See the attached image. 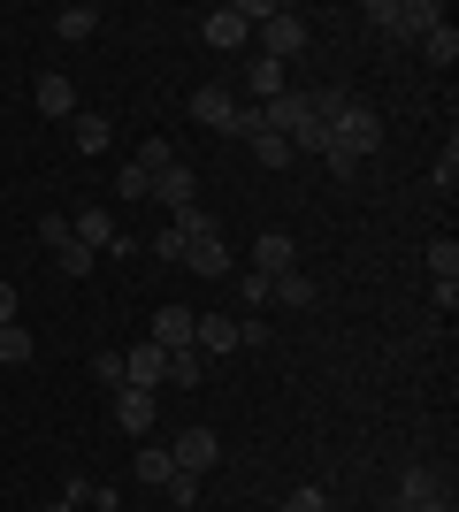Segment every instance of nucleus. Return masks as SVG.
<instances>
[{
    "label": "nucleus",
    "mask_w": 459,
    "mask_h": 512,
    "mask_svg": "<svg viewBox=\"0 0 459 512\" xmlns=\"http://www.w3.org/2000/svg\"><path fill=\"white\" fill-rule=\"evenodd\" d=\"M375 146H383V115H375V107L345 100L337 115H329V146H322L329 176H360V161H368Z\"/></svg>",
    "instance_id": "f257e3e1"
},
{
    "label": "nucleus",
    "mask_w": 459,
    "mask_h": 512,
    "mask_svg": "<svg viewBox=\"0 0 459 512\" xmlns=\"http://www.w3.org/2000/svg\"><path fill=\"white\" fill-rule=\"evenodd\" d=\"M368 23L383 31V39H429V31L444 23V8L437 0H375Z\"/></svg>",
    "instance_id": "f03ea898"
},
{
    "label": "nucleus",
    "mask_w": 459,
    "mask_h": 512,
    "mask_svg": "<svg viewBox=\"0 0 459 512\" xmlns=\"http://www.w3.org/2000/svg\"><path fill=\"white\" fill-rule=\"evenodd\" d=\"M253 23H261V62H291V54H306V39H314L299 8H268V16H253Z\"/></svg>",
    "instance_id": "7ed1b4c3"
},
{
    "label": "nucleus",
    "mask_w": 459,
    "mask_h": 512,
    "mask_svg": "<svg viewBox=\"0 0 459 512\" xmlns=\"http://www.w3.org/2000/svg\"><path fill=\"white\" fill-rule=\"evenodd\" d=\"M169 459H176V474H207L222 459V436L215 428H184V436L169 444Z\"/></svg>",
    "instance_id": "20e7f679"
},
{
    "label": "nucleus",
    "mask_w": 459,
    "mask_h": 512,
    "mask_svg": "<svg viewBox=\"0 0 459 512\" xmlns=\"http://www.w3.org/2000/svg\"><path fill=\"white\" fill-rule=\"evenodd\" d=\"M123 383H131V390H153V383H169V352H161L153 337H138L131 352H123Z\"/></svg>",
    "instance_id": "39448f33"
},
{
    "label": "nucleus",
    "mask_w": 459,
    "mask_h": 512,
    "mask_svg": "<svg viewBox=\"0 0 459 512\" xmlns=\"http://www.w3.org/2000/svg\"><path fill=\"white\" fill-rule=\"evenodd\" d=\"M69 237H77V245H92V253H115V245H123V230H115V214H108V207H77Z\"/></svg>",
    "instance_id": "423d86ee"
},
{
    "label": "nucleus",
    "mask_w": 459,
    "mask_h": 512,
    "mask_svg": "<svg viewBox=\"0 0 459 512\" xmlns=\"http://www.w3.org/2000/svg\"><path fill=\"white\" fill-rule=\"evenodd\" d=\"M153 199H161V207L169 214H184V207H199V176L184 169V161H169V169L153 176Z\"/></svg>",
    "instance_id": "0eeeda50"
},
{
    "label": "nucleus",
    "mask_w": 459,
    "mask_h": 512,
    "mask_svg": "<svg viewBox=\"0 0 459 512\" xmlns=\"http://www.w3.org/2000/svg\"><path fill=\"white\" fill-rule=\"evenodd\" d=\"M115 428L146 444V436H153V390H131V383L115 390Z\"/></svg>",
    "instance_id": "6e6552de"
},
{
    "label": "nucleus",
    "mask_w": 459,
    "mask_h": 512,
    "mask_svg": "<svg viewBox=\"0 0 459 512\" xmlns=\"http://www.w3.org/2000/svg\"><path fill=\"white\" fill-rule=\"evenodd\" d=\"M291 260H299V245H291L284 230H261V245H253V276H291Z\"/></svg>",
    "instance_id": "1a4fd4ad"
},
{
    "label": "nucleus",
    "mask_w": 459,
    "mask_h": 512,
    "mask_svg": "<svg viewBox=\"0 0 459 512\" xmlns=\"http://www.w3.org/2000/svg\"><path fill=\"white\" fill-rule=\"evenodd\" d=\"M184 268H192V276H238L222 237H192V245H184Z\"/></svg>",
    "instance_id": "9d476101"
},
{
    "label": "nucleus",
    "mask_w": 459,
    "mask_h": 512,
    "mask_svg": "<svg viewBox=\"0 0 459 512\" xmlns=\"http://www.w3.org/2000/svg\"><path fill=\"white\" fill-rule=\"evenodd\" d=\"M153 344L161 352H192V306H161L153 314Z\"/></svg>",
    "instance_id": "9b49d317"
},
{
    "label": "nucleus",
    "mask_w": 459,
    "mask_h": 512,
    "mask_svg": "<svg viewBox=\"0 0 459 512\" xmlns=\"http://www.w3.org/2000/svg\"><path fill=\"white\" fill-rule=\"evenodd\" d=\"M192 115H199L207 130H230V123H238V100H230L222 85H199V92H192Z\"/></svg>",
    "instance_id": "f8f14e48"
},
{
    "label": "nucleus",
    "mask_w": 459,
    "mask_h": 512,
    "mask_svg": "<svg viewBox=\"0 0 459 512\" xmlns=\"http://www.w3.org/2000/svg\"><path fill=\"white\" fill-rule=\"evenodd\" d=\"M39 115H77V85H69L62 69H46V77H39Z\"/></svg>",
    "instance_id": "ddd939ff"
},
{
    "label": "nucleus",
    "mask_w": 459,
    "mask_h": 512,
    "mask_svg": "<svg viewBox=\"0 0 459 512\" xmlns=\"http://www.w3.org/2000/svg\"><path fill=\"white\" fill-rule=\"evenodd\" d=\"M245 31H253L245 8H215V16H207V46H245Z\"/></svg>",
    "instance_id": "4468645a"
},
{
    "label": "nucleus",
    "mask_w": 459,
    "mask_h": 512,
    "mask_svg": "<svg viewBox=\"0 0 459 512\" xmlns=\"http://www.w3.org/2000/svg\"><path fill=\"white\" fill-rule=\"evenodd\" d=\"M421 497H444L437 490V467H406V474H398V512L421 505Z\"/></svg>",
    "instance_id": "2eb2a0df"
},
{
    "label": "nucleus",
    "mask_w": 459,
    "mask_h": 512,
    "mask_svg": "<svg viewBox=\"0 0 459 512\" xmlns=\"http://www.w3.org/2000/svg\"><path fill=\"white\" fill-rule=\"evenodd\" d=\"M268 299L276 306H314V276H299V268H291V276H268Z\"/></svg>",
    "instance_id": "dca6fc26"
},
{
    "label": "nucleus",
    "mask_w": 459,
    "mask_h": 512,
    "mask_svg": "<svg viewBox=\"0 0 459 512\" xmlns=\"http://www.w3.org/2000/svg\"><path fill=\"white\" fill-rule=\"evenodd\" d=\"M69 123H77V153H108V138H115L108 115H92V107H85V115H69Z\"/></svg>",
    "instance_id": "f3484780"
},
{
    "label": "nucleus",
    "mask_w": 459,
    "mask_h": 512,
    "mask_svg": "<svg viewBox=\"0 0 459 512\" xmlns=\"http://www.w3.org/2000/svg\"><path fill=\"white\" fill-rule=\"evenodd\" d=\"M54 268H62V276H77V283H85L92 268H100V253H92V245H77V237H69L62 253H54Z\"/></svg>",
    "instance_id": "a211bd4d"
},
{
    "label": "nucleus",
    "mask_w": 459,
    "mask_h": 512,
    "mask_svg": "<svg viewBox=\"0 0 459 512\" xmlns=\"http://www.w3.org/2000/svg\"><path fill=\"white\" fill-rule=\"evenodd\" d=\"M421 54H429L437 69H452V62H459V31H452V23H437V31L421 39Z\"/></svg>",
    "instance_id": "6ab92c4d"
},
{
    "label": "nucleus",
    "mask_w": 459,
    "mask_h": 512,
    "mask_svg": "<svg viewBox=\"0 0 459 512\" xmlns=\"http://www.w3.org/2000/svg\"><path fill=\"white\" fill-rule=\"evenodd\" d=\"M54 31H62V39H92V31H100V8H62Z\"/></svg>",
    "instance_id": "aec40b11"
},
{
    "label": "nucleus",
    "mask_w": 459,
    "mask_h": 512,
    "mask_svg": "<svg viewBox=\"0 0 459 512\" xmlns=\"http://www.w3.org/2000/svg\"><path fill=\"white\" fill-rule=\"evenodd\" d=\"M169 474H176L169 451H161V444H138V482H169Z\"/></svg>",
    "instance_id": "412c9836"
},
{
    "label": "nucleus",
    "mask_w": 459,
    "mask_h": 512,
    "mask_svg": "<svg viewBox=\"0 0 459 512\" xmlns=\"http://www.w3.org/2000/svg\"><path fill=\"white\" fill-rule=\"evenodd\" d=\"M176 230H184V245H192V237H222V222L207 207H184V214H176Z\"/></svg>",
    "instance_id": "4be33fe9"
},
{
    "label": "nucleus",
    "mask_w": 459,
    "mask_h": 512,
    "mask_svg": "<svg viewBox=\"0 0 459 512\" xmlns=\"http://www.w3.org/2000/svg\"><path fill=\"white\" fill-rule=\"evenodd\" d=\"M253 153H261V169H291V138H276V130H261Z\"/></svg>",
    "instance_id": "5701e85b"
},
{
    "label": "nucleus",
    "mask_w": 459,
    "mask_h": 512,
    "mask_svg": "<svg viewBox=\"0 0 459 512\" xmlns=\"http://www.w3.org/2000/svg\"><path fill=\"white\" fill-rule=\"evenodd\" d=\"M245 85L261 92V100H276V92H291V85H284V62H253V77H245Z\"/></svg>",
    "instance_id": "b1692460"
},
{
    "label": "nucleus",
    "mask_w": 459,
    "mask_h": 512,
    "mask_svg": "<svg viewBox=\"0 0 459 512\" xmlns=\"http://www.w3.org/2000/svg\"><path fill=\"white\" fill-rule=\"evenodd\" d=\"M0 360H8V367L31 360V329H16V321H8V329H0Z\"/></svg>",
    "instance_id": "393cba45"
},
{
    "label": "nucleus",
    "mask_w": 459,
    "mask_h": 512,
    "mask_svg": "<svg viewBox=\"0 0 459 512\" xmlns=\"http://www.w3.org/2000/svg\"><path fill=\"white\" fill-rule=\"evenodd\" d=\"M92 383H100V390H123V352H92Z\"/></svg>",
    "instance_id": "a878e982"
},
{
    "label": "nucleus",
    "mask_w": 459,
    "mask_h": 512,
    "mask_svg": "<svg viewBox=\"0 0 459 512\" xmlns=\"http://www.w3.org/2000/svg\"><path fill=\"white\" fill-rule=\"evenodd\" d=\"M169 161H176V146H169V138H146V146H138V169H146V176H161Z\"/></svg>",
    "instance_id": "bb28decb"
},
{
    "label": "nucleus",
    "mask_w": 459,
    "mask_h": 512,
    "mask_svg": "<svg viewBox=\"0 0 459 512\" xmlns=\"http://www.w3.org/2000/svg\"><path fill=\"white\" fill-rule=\"evenodd\" d=\"M115 192H123V199H138V207H146V199H153V176H146V169H138V161H131V169L115 176Z\"/></svg>",
    "instance_id": "cd10ccee"
},
{
    "label": "nucleus",
    "mask_w": 459,
    "mask_h": 512,
    "mask_svg": "<svg viewBox=\"0 0 459 512\" xmlns=\"http://www.w3.org/2000/svg\"><path fill=\"white\" fill-rule=\"evenodd\" d=\"M169 383L176 390H199V352H169Z\"/></svg>",
    "instance_id": "c85d7f7f"
},
{
    "label": "nucleus",
    "mask_w": 459,
    "mask_h": 512,
    "mask_svg": "<svg viewBox=\"0 0 459 512\" xmlns=\"http://www.w3.org/2000/svg\"><path fill=\"white\" fill-rule=\"evenodd\" d=\"M39 245H46V253H62V245H69V214H39Z\"/></svg>",
    "instance_id": "c756f323"
},
{
    "label": "nucleus",
    "mask_w": 459,
    "mask_h": 512,
    "mask_svg": "<svg viewBox=\"0 0 459 512\" xmlns=\"http://www.w3.org/2000/svg\"><path fill=\"white\" fill-rule=\"evenodd\" d=\"M92 497H100V482H92V474H69V482H62V505H92Z\"/></svg>",
    "instance_id": "7c9ffc66"
},
{
    "label": "nucleus",
    "mask_w": 459,
    "mask_h": 512,
    "mask_svg": "<svg viewBox=\"0 0 459 512\" xmlns=\"http://www.w3.org/2000/svg\"><path fill=\"white\" fill-rule=\"evenodd\" d=\"M429 176H437V192H452V184H459V146H444V153H437V169H429Z\"/></svg>",
    "instance_id": "2f4dec72"
},
{
    "label": "nucleus",
    "mask_w": 459,
    "mask_h": 512,
    "mask_svg": "<svg viewBox=\"0 0 459 512\" xmlns=\"http://www.w3.org/2000/svg\"><path fill=\"white\" fill-rule=\"evenodd\" d=\"M161 490H169L176 505H199V474H169V482H161Z\"/></svg>",
    "instance_id": "473e14b6"
},
{
    "label": "nucleus",
    "mask_w": 459,
    "mask_h": 512,
    "mask_svg": "<svg viewBox=\"0 0 459 512\" xmlns=\"http://www.w3.org/2000/svg\"><path fill=\"white\" fill-rule=\"evenodd\" d=\"M153 260H184V230H176V222L153 237Z\"/></svg>",
    "instance_id": "72a5a7b5"
},
{
    "label": "nucleus",
    "mask_w": 459,
    "mask_h": 512,
    "mask_svg": "<svg viewBox=\"0 0 459 512\" xmlns=\"http://www.w3.org/2000/svg\"><path fill=\"white\" fill-rule=\"evenodd\" d=\"M230 138H245V146H253V138H261V107H238V123H230Z\"/></svg>",
    "instance_id": "f704fd0d"
},
{
    "label": "nucleus",
    "mask_w": 459,
    "mask_h": 512,
    "mask_svg": "<svg viewBox=\"0 0 459 512\" xmlns=\"http://www.w3.org/2000/svg\"><path fill=\"white\" fill-rule=\"evenodd\" d=\"M284 512H329V497H322V490H291Z\"/></svg>",
    "instance_id": "c9c22d12"
},
{
    "label": "nucleus",
    "mask_w": 459,
    "mask_h": 512,
    "mask_svg": "<svg viewBox=\"0 0 459 512\" xmlns=\"http://www.w3.org/2000/svg\"><path fill=\"white\" fill-rule=\"evenodd\" d=\"M16 321V283H0V329Z\"/></svg>",
    "instance_id": "e433bc0d"
},
{
    "label": "nucleus",
    "mask_w": 459,
    "mask_h": 512,
    "mask_svg": "<svg viewBox=\"0 0 459 512\" xmlns=\"http://www.w3.org/2000/svg\"><path fill=\"white\" fill-rule=\"evenodd\" d=\"M406 512H452V497H421V505H406Z\"/></svg>",
    "instance_id": "4c0bfd02"
},
{
    "label": "nucleus",
    "mask_w": 459,
    "mask_h": 512,
    "mask_svg": "<svg viewBox=\"0 0 459 512\" xmlns=\"http://www.w3.org/2000/svg\"><path fill=\"white\" fill-rule=\"evenodd\" d=\"M92 512H115V490H100V497H92Z\"/></svg>",
    "instance_id": "58836bf2"
},
{
    "label": "nucleus",
    "mask_w": 459,
    "mask_h": 512,
    "mask_svg": "<svg viewBox=\"0 0 459 512\" xmlns=\"http://www.w3.org/2000/svg\"><path fill=\"white\" fill-rule=\"evenodd\" d=\"M46 512H77V505H62V497H54V505H46Z\"/></svg>",
    "instance_id": "ea45409f"
}]
</instances>
